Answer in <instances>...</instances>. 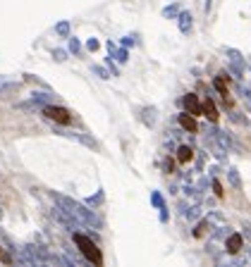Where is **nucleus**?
<instances>
[{"label": "nucleus", "instance_id": "1", "mask_svg": "<svg viewBox=\"0 0 251 267\" xmlns=\"http://www.w3.org/2000/svg\"><path fill=\"white\" fill-rule=\"evenodd\" d=\"M74 243L79 246V251H82V255L89 260V263H94L96 267L103 265V255H100V251H98V246L94 243V241L89 239V236H84V234H74Z\"/></svg>", "mask_w": 251, "mask_h": 267}, {"label": "nucleus", "instance_id": "2", "mask_svg": "<svg viewBox=\"0 0 251 267\" xmlns=\"http://www.w3.org/2000/svg\"><path fill=\"white\" fill-rule=\"evenodd\" d=\"M43 115H46L48 120L57 122V124H70V122H72L70 110H65V107H57V105H48V107H43Z\"/></svg>", "mask_w": 251, "mask_h": 267}, {"label": "nucleus", "instance_id": "3", "mask_svg": "<svg viewBox=\"0 0 251 267\" xmlns=\"http://www.w3.org/2000/svg\"><path fill=\"white\" fill-rule=\"evenodd\" d=\"M201 115L206 117V120H210V122H218V110H215V103L210 100V98H206L203 103H201Z\"/></svg>", "mask_w": 251, "mask_h": 267}, {"label": "nucleus", "instance_id": "4", "mask_svg": "<svg viewBox=\"0 0 251 267\" xmlns=\"http://www.w3.org/2000/svg\"><path fill=\"white\" fill-rule=\"evenodd\" d=\"M180 127L184 129V132H199V124H196V117L194 115H189V112H184V115H180Z\"/></svg>", "mask_w": 251, "mask_h": 267}, {"label": "nucleus", "instance_id": "5", "mask_svg": "<svg viewBox=\"0 0 251 267\" xmlns=\"http://www.w3.org/2000/svg\"><path fill=\"white\" fill-rule=\"evenodd\" d=\"M184 105H187V110H189V115H194V117L201 115V103H199V98H196L194 93H189L187 98H184Z\"/></svg>", "mask_w": 251, "mask_h": 267}, {"label": "nucleus", "instance_id": "6", "mask_svg": "<svg viewBox=\"0 0 251 267\" xmlns=\"http://www.w3.org/2000/svg\"><path fill=\"white\" fill-rule=\"evenodd\" d=\"M194 158V150L189 146H180V150H177V162H182V165H187V162Z\"/></svg>", "mask_w": 251, "mask_h": 267}, {"label": "nucleus", "instance_id": "7", "mask_svg": "<svg viewBox=\"0 0 251 267\" xmlns=\"http://www.w3.org/2000/svg\"><path fill=\"white\" fill-rule=\"evenodd\" d=\"M239 248H242V236H239V234H232V236L227 239V251H230V253H239Z\"/></svg>", "mask_w": 251, "mask_h": 267}, {"label": "nucleus", "instance_id": "8", "mask_svg": "<svg viewBox=\"0 0 251 267\" xmlns=\"http://www.w3.org/2000/svg\"><path fill=\"white\" fill-rule=\"evenodd\" d=\"M213 86L218 89V93H220V95L227 93V77H225V74H218L215 81H213Z\"/></svg>", "mask_w": 251, "mask_h": 267}, {"label": "nucleus", "instance_id": "9", "mask_svg": "<svg viewBox=\"0 0 251 267\" xmlns=\"http://www.w3.org/2000/svg\"><path fill=\"white\" fill-rule=\"evenodd\" d=\"M213 188H215V196H218V198H223V196H225L223 184H220V181H213Z\"/></svg>", "mask_w": 251, "mask_h": 267}, {"label": "nucleus", "instance_id": "10", "mask_svg": "<svg viewBox=\"0 0 251 267\" xmlns=\"http://www.w3.org/2000/svg\"><path fill=\"white\" fill-rule=\"evenodd\" d=\"M0 255H2V246H0Z\"/></svg>", "mask_w": 251, "mask_h": 267}]
</instances>
